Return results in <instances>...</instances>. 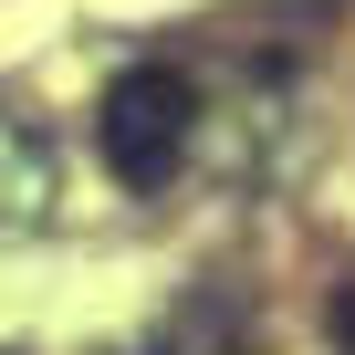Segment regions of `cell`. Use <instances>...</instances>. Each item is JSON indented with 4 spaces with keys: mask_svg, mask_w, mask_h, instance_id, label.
<instances>
[{
    "mask_svg": "<svg viewBox=\"0 0 355 355\" xmlns=\"http://www.w3.org/2000/svg\"><path fill=\"white\" fill-rule=\"evenodd\" d=\"M189 115H199L189 73L125 63V73L105 84V105H94V146H105V167L125 178V189H167V167L189 157Z\"/></svg>",
    "mask_w": 355,
    "mask_h": 355,
    "instance_id": "1",
    "label": "cell"
},
{
    "mask_svg": "<svg viewBox=\"0 0 355 355\" xmlns=\"http://www.w3.org/2000/svg\"><path fill=\"white\" fill-rule=\"evenodd\" d=\"M324 324H334V355H355V272L324 293Z\"/></svg>",
    "mask_w": 355,
    "mask_h": 355,
    "instance_id": "2",
    "label": "cell"
}]
</instances>
